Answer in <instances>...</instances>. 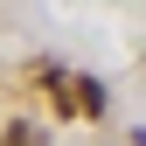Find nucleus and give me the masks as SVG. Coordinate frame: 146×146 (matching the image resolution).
Here are the masks:
<instances>
[{"label":"nucleus","mask_w":146,"mask_h":146,"mask_svg":"<svg viewBox=\"0 0 146 146\" xmlns=\"http://www.w3.org/2000/svg\"><path fill=\"white\" fill-rule=\"evenodd\" d=\"M56 90H63V98H56L63 111H77V118H104V84H98V77H63Z\"/></svg>","instance_id":"nucleus-1"},{"label":"nucleus","mask_w":146,"mask_h":146,"mask_svg":"<svg viewBox=\"0 0 146 146\" xmlns=\"http://www.w3.org/2000/svg\"><path fill=\"white\" fill-rule=\"evenodd\" d=\"M7 146H42V132L35 125H7Z\"/></svg>","instance_id":"nucleus-2"}]
</instances>
